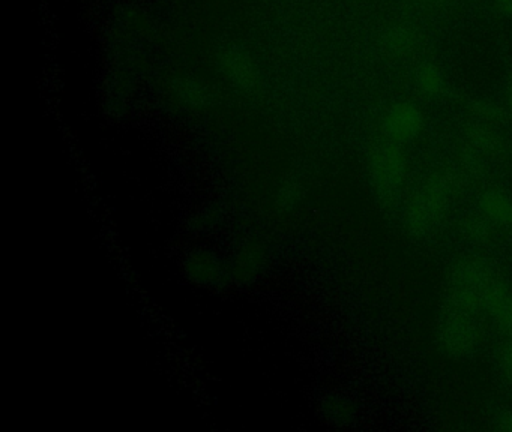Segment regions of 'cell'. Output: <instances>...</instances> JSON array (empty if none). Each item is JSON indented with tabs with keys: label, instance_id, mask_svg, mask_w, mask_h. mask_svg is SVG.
<instances>
[{
	"label": "cell",
	"instance_id": "12",
	"mask_svg": "<svg viewBox=\"0 0 512 432\" xmlns=\"http://www.w3.org/2000/svg\"><path fill=\"white\" fill-rule=\"evenodd\" d=\"M469 110L472 116L475 117L476 122L487 123V125H491L502 117L500 107H497L494 102L488 101V99H475V101L470 102Z\"/></svg>",
	"mask_w": 512,
	"mask_h": 432
},
{
	"label": "cell",
	"instance_id": "15",
	"mask_svg": "<svg viewBox=\"0 0 512 432\" xmlns=\"http://www.w3.org/2000/svg\"><path fill=\"white\" fill-rule=\"evenodd\" d=\"M491 425H493V428L497 429V431L512 432V408L497 411V413L491 417Z\"/></svg>",
	"mask_w": 512,
	"mask_h": 432
},
{
	"label": "cell",
	"instance_id": "7",
	"mask_svg": "<svg viewBox=\"0 0 512 432\" xmlns=\"http://www.w3.org/2000/svg\"><path fill=\"white\" fill-rule=\"evenodd\" d=\"M484 312L503 333L512 336V290L502 279L488 293Z\"/></svg>",
	"mask_w": 512,
	"mask_h": 432
},
{
	"label": "cell",
	"instance_id": "2",
	"mask_svg": "<svg viewBox=\"0 0 512 432\" xmlns=\"http://www.w3.org/2000/svg\"><path fill=\"white\" fill-rule=\"evenodd\" d=\"M481 312L443 299L437 317L436 336L442 350L452 359L472 357L481 345Z\"/></svg>",
	"mask_w": 512,
	"mask_h": 432
},
{
	"label": "cell",
	"instance_id": "18",
	"mask_svg": "<svg viewBox=\"0 0 512 432\" xmlns=\"http://www.w3.org/2000/svg\"><path fill=\"white\" fill-rule=\"evenodd\" d=\"M494 3L502 14L512 17V0H494Z\"/></svg>",
	"mask_w": 512,
	"mask_h": 432
},
{
	"label": "cell",
	"instance_id": "5",
	"mask_svg": "<svg viewBox=\"0 0 512 432\" xmlns=\"http://www.w3.org/2000/svg\"><path fill=\"white\" fill-rule=\"evenodd\" d=\"M424 126V113L415 102H395L383 114V135L386 140L394 141L397 144L415 140L421 134Z\"/></svg>",
	"mask_w": 512,
	"mask_h": 432
},
{
	"label": "cell",
	"instance_id": "1",
	"mask_svg": "<svg viewBox=\"0 0 512 432\" xmlns=\"http://www.w3.org/2000/svg\"><path fill=\"white\" fill-rule=\"evenodd\" d=\"M458 189V177L439 171L428 177L407 201L404 227L413 239L431 236L442 224Z\"/></svg>",
	"mask_w": 512,
	"mask_h": 432
},
{
	"label": "cell",
	"instance_id": "9",
	"mask_svg": "<svg viewBox=\"0 0 512 432\" xmlns=\"http://www.w3.org/2000/svg\"><path fill=\"white\" fill-rule=\"evenodd\" d=\"M413 84L421 95L440 98L448 89L445 72L433 62H421L413 69Z\"/></svg>",
	"mask_w": 512,
	"mask_h": 432
},
{
	"label": "cell",
	"instance_id": "11",
	"mask_svg": "<svg viewBox=\"0 0 512 432\" xmlns=\"http://www.w3.org/2000/svg\"><path fill=\"white\" fill-rule=\"evenodd\" d=\"M461 234L466 237L469 242L482 245L491 239L493 234V222L487 216L479 213H469L464 216L460 222Z\"/></svg>",
	"mask_w": 512,
	"mask_h": 432
},
{
	"label": "cell",
	"instance_id": "4",
	"mask_svg": "<svg viewBox=\"0 0 512 432\" xmlns=\"http://www.w3.org/2000/svg\"><path fill=\"white\" fill-rule=\"evenodd\" d=\"M367 165L377 201L383 206H394L400 200L407 179L406 153L400 144L385 138L371 147Z\"/></svg>",
	"mask_w": 512,
	"mask_h": 432
},
{
	"label": "cell",
	"instance_id": "3",
	"mask_svg": "<svg viewBox=\"0 0 512 432\" xmlns=\"http://www.w3.org/2000/svg\"><path fill=\"white\" fill-rule=\"evenodd\" d=\"M499 281L500 276L490 263L479 257H466L452 267L443 299L484 312L485 299Z\"/></svg>",
	"mask_w": 512,
	"mask_h": 432
},
{
	"label": "cell",
	"instance_id": "6",
	"mask_svg": "<svg viewBox=\"0 0 512 432\" xmlns=\"http://www.w3.org/2000/svg\"><path fill=\"white\" fill-rule=\"evenodd\" d=\"M424 44V35L410 23L389 26L380 36V47L391 59H407L415 56Z\"/></svg>",
	"mask_w": 512,
	"mask_h": 432
},
{
	"label": "cell",
	"instance_id": "8",
	"mask_svg": "<svg viewBox=\"0 0 512 432\" xmlns=\"http://www.w3.org/2000/svg\"><path fill=\"white\" fill-rule=\"evenodd\" d=\"M479 209L493 225L512 228V197L502 189H487L479 198Z\"/></svg>",
	"mask_w": 512,
	"mask_h": 432
},
{
	"label": "cell",
	"instance_id": "17",
	"mask_svg": "<svg viewBox=\"0 0 512 432\" xmlns=\"http://www.w3.org/2000/svg\"><path fill=\"white\" fill-rule=\"evenodd\" d=\"M500 368H502L503 375L512 386V341L503 347L500 353Z\"/></svg>",
	"mask_w": 512,
	"mask_h": 432
},
{
	"label": "cell",
	"instance_id": "19",
	"mask_svg": "<svg viewBox=\"0 0 512 432\" xmlns=\"http://www.w3.org/2000/svg\"><path fill=\"white\" fill-rule=\"evenodd\" d=\"M508 105H509V108H511V111H512V89L509 90V93H508Z\"/></svg>",
	"mask_w": 512,
	"mask_h": 432
},
{
	"label": "cell",
	"instance_id": "14",
	"mask_svg": "<svg viewBox=\"0 0 512 432\" xmlns=\"http://www.w3.org/2000/svg\"><path fill=\"white\" fill-rule=\"evenodd\" d=\"M329 413H331V417L334 420H337L338 423H346L353 422L355 419V410H353L352 405L347 401H335L334 404L329 407Z\"/></svg>",
	"mask_w": 512,
	"mask_h": 432
},
{
	"label": "cell",
	"instance_id": "13",
	"mask_svg": "<svg viewBox=\"0 0 512 432\" xmlns=\"http://www.w3.org/2000/svg\"><path fill=\"white\" fill-rule=\"evenodd\" d=\"M227 65V71L230 72L233 78L238 80V83L248 84L251 80H253V74H251L250 65H248L247 60L242 59L241 54L239 53H229V56L224 60Z\"/></svg>",
	"mask_w": 512,
	"mask_h": 432
},
{
	"label": "cell",
	"instance_id": "10",
	"mask_svg": "<svg viewBox=\"0 0 512 432\" xmlns=\"http://www.w3.org/2000/svg\"><path fill=\"white\" fill-rule=\"evenodd\" d=\"M464 135H466L467 143H469L472 152L484 156H496L502 152V138L487 123H472V125L467 126Z\"/></svg>",
	"mask_w": 512,
	"mask_h": 432
},
{
	"label": "cell",
	"instance_id": "16",
	"mask_svg": "<svg viewBox=\"0 0 512 432\" xmlns=\"http://www.w3.org/2000/svg\"><path fill=\"white\" fill-rule=\"evenodd\" d=\"M409 2L418 11L431 12L446 8L451 5L452 0H409Z\"/></svg>",
	"mask_w": 512,
	"mask_h": 432
}]
</instances>
